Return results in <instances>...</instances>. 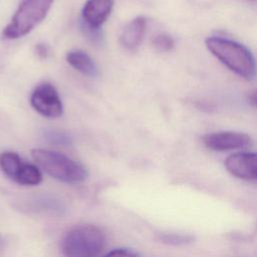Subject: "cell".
Segmentation results:
<instances>
[{"mask_svg": "<svg viewBox=\"0 0 257 257\" xmlns=\"http://www.w3.org/2000/svg\"><path fill=\"white\" fill-rule=\"evenodd\" d=\"M205 44L208 50L231 71L248 80L254 78L255 58L244 44L220 36L208 37Z\"/></svg>", "mask_w": 257, "mask_h": 257, "instance_id": "6da1fadb", "label": "cell"}, {"mask_svg": "<svg viewBox=\"0 0 257 257\" xmlns=\"http://www.w3.org/2000/svg\"><path fill=\"white\" fill-rule=\"evenodd\" d=\"M31 156L35 163L50 177L67 184L83 182L87 176V170L78 162L54 151L34 149Z\"/></svg>", "mask_w": 257, "mask_h": 257, "instance_id": "7a4b0ae2", "label": "cell"}, {"mask_svg": "<svg viewBox=\"0 0 257 257\" xmlns=\"http://www.w3.org/2000/svg\"><path fill=\"white\" fill-rule=\"evenodd\" d=\"M105 235L94 225H79L65 233L61 240L64 257H96L105 246Z\"/></svg>", "mask_w": 257, "mask_h": 257, "instance_id": "3957f363", "label": "cell"}, {"mask_svg": "<svg viewBox=\"0 0 257 257\" xmlns=\"http://www.w3.org/2000/svg\"><path fill=\"white\" fill-rule=\"evenodd\" d=\"M53 0H23L10 23L3 30V37L15 39L29 33L46 16Z\"/></svg>", "mask_w": 257, "mask_h": 257, "instance_id": "277c9868", "label": "cell"}, {"mask_svg": "<svg viewBox=\"0 0 257 257\" xmlns=\"http://www.w3.org/2000/svg\"><path fill=\"white\" fill-rule=\"evenodd\" d=\"M0 169L11 180L23 186H35L41 183L42 175L39 169L24 162L14 152L0 154Z\"/></svg>", "mask_w": 257, "mask_h": 257, "instance_id": "5b68a950", "label": "cell"}, {"mask_svg": "<svg viewBox=\"0 0 257 257\" xmlns=\"http://www.w3.org/2000/svg\"><path fill=\"white\" fill-rule=\"evenodd\" d=\"M32 107L46 117H58L62 114V103L55 87L44 82L35 87L30 96Z\"/></svg>", "mask_w": 257, "mask_h": 257, "instance_id": "8992f818", "label": "cell"}, {"mask_svg": "<svg viewBox=\"0 0 257 257\" xmlns=\"http://www.w3.org/2000/svg\"><path fill=\"white\" fill-rule=\"evenodd\" d=\"M226 170L235 178L257 181V153L238 152L230 155L224 162Z\"/></svg>", "mask_w": 257, "mask_h": 257, "instance_id": "52a82bcc", "label": "cell"}, {"mask_svg": "<svg viewBox=\"0 0 257 257\" xmlns=\"http://www.w3.org/2000/svg\"><path fill=\"white\" fill-rule=\"evenodd\" d=\"M203 143L212 151L225 152L248 147L251 144V138L244 133L224 131L205 135Z\"/></svg>", "mask_w": 257, "mask_h": 257, "instance_id": "ba28073f", "label": "cell"}, {"mask_svg": "<svg viewBox=\"0 0 257 257\" xmlns=\"http://www.w3.org/2000/svg\"><path fill=\"white\" fill-rule=\"evenodd\" d=\"M113 0H86L82 8V20L88 29H98L109 16Z\"/></svg>", "mask_w": 257, "mask_h": 257, "instance_id": "9c48e42d", "label": "cell"}, {"mask_svg": "<svg viewBox=\"0 0 257 257\" xmlns=\"http://www.w3.org/2000/svg\"><path fill=\"white\" fill-rule=\"evenodd\" d=\"M147 19L139 16L130 21L122 29L119 41L128 50H136L142 44L146 34Z\"/></svg>", "mask_w": 257, "mask_h": 257, "instance_id": "30bf717a", "label": "cell"}, {"mask_svg": "<svg viewBox=\"0 0 257 257\" xmlns=\"http://www.w3.org/2000/svg\"><path fill=\"white\" fill-rule=\"evenodd\" d=\"M66 61L80 73L87 76H95L97 67L92 58L82 50H71L66 54Z\"/></svg>", "mask_w": 257, "mask_h": 257, "instance_id": "8fae6325", "label": "cell"}, {"mask_svg": "<svg viewBox=\"0 0 257 257\" xmlns=\"http://www.w3.org/2000/svg\"><path fill=\"white\" fill-rule=\"evenodd\" d=\"M161 241L172 246H186L190 245L195 241V237L191 234H177V233H170V234H163L160 237Z\"/></svg>", "mask_w": 257, "mask_h": 257, "instance_id": "7c38bea8", "label": "cell"}, {"mask_svg": "<svg viewBox=\"0 0 257 257\" xmlns=\"http://www.w3.org/2000/svg\"><path fill=\"white\" fill-rule=\"evenodd\" d=\"M153 45L157 50H159L161 52H166V51H170L171 49H173V47L175 45V41L172 36L162 33V34L157 35L153 39Z\"/></svg>", "mask_w": 257, "mask_h": 257, "instance_id": "4fadbf2b", "label": "cell"}, {"mask_svg": "<svg viewBox=\"0 0 257 257\" xmlns=\"http://www.w3.org/2000/svg\"><path fill=\"white\" fill-rule=\"evenodd\" d=\"M45 137L48 142L55 145L67 146L71 143V138L67 134L59 131H48L46 132Z\"/></svg>", "mask_w": 257, "mask_h": 257, "instance_id": "5bb4252c", "label": "cell"}, {"mask_svg": "<svg viewBox=\"0 0 257 257\" xmlns=\"http://www.w3.org/2000/svg\"><path fill=\"white\" fill-rule=\"evenodd\" d=\"M103 257H139V254L131 248H115Z\"/></svg>", "mask_w": 257, "mask_h": 257, "instance_id": "9a60e30c", "label": "cell"}, {"mask_svg": "<svg viewBox=\"0 0 257 257\" xmlns=\"http://www.w3.org/2000/svg\"><path fill=\"white\" fill-rule=\"evenodd\" d=\"M36 51H37V54L40 55L41 57H46V56H47V53H48L47 47H46L44 44H39V45H37Z\"/></svg>", "mask_w": 257, "mask_h": 257, "instance_id": "2e32d148", "label": "cell"}, {"mask_svg": "<svg viewBox=\"0 0 257 257\" xmlns=\"http://www.w3.org/2000/svg\"><path fill=\"white\" fill-rule=\"evenodd\" d=\"M248 99H249V102H250L252 105H254V106L257 107V90L251 92V93L249 94V96H248Z\"/></svg>", "mask_w": 257, "mask_h": 257, "instance_id": "e0dca14e", "label": "cell"}, {"mask_svg": "<svg viewBox=\"0 0 257 257\" xmlns=\"http://www.w3.org/2000/svg\"><path fill=\"white\" fill-rule=\"evenodd\" d=\"M4 246H5V240H4V238L0 235V252L3 250Z\"/></svg>", "mask_w": 257, "mask_h": 257, "instance_id": "ac0fdd59", "label": "cell"}, {"mask_svg": "<svg viewBox=\"0 0 257 257\" xmlns=\"http://www.w3.org/2000/svg\"><path fill=\"white\" fill-rule=\"evenodd\" d=\"M244 1H246L248 3H256L257 2V0H244Z\"/></svg>", "mask_w": 257, "mask_h": 257, "instance_id": "d6986e66", "label": "cell"}]
</instances>
